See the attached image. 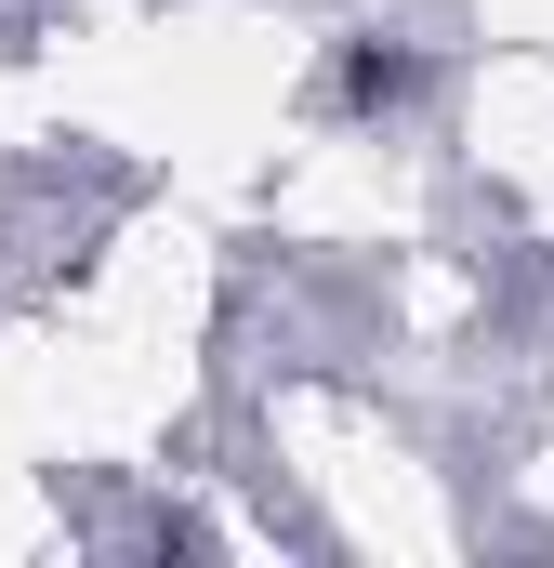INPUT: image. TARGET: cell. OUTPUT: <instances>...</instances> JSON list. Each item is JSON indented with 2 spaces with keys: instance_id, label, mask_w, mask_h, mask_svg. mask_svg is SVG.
Returning <instances> with one entry per match:
<instances>
[{
  "instance_id": "cell-1",
  "label": "cell",
  "mask_w": 554,
  "mask_h": 568,
  "mask_svg": "<svg viewBox=\"0 0 554 568\" xmlns=\"http://www.w3.org/2000/svg\"><path fill=\"white\" fill-rule=\"evenodd\" d=\"M422 93H435V67H422L410 40H383V27L330 40V120H410Z\"/></svg>"
}]
</instances>
